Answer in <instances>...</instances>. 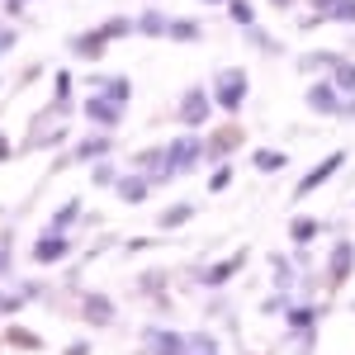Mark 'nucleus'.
Segmentation results:
<instances>
[{
	"mask_svg": "<svg viewBox=\"0 0 355 355\" xmlns=\"http://www.w3.org/2000/svg\"><path fill=\"white\" fill-rule=\"evenodd\" d=\"M199 166H204V137L194 133V128H185L180 137H171V142H166V171H162V185L180 180V175H194Z\"/></svg>",
	"mask_w": 355,
	"mask_h": 355,
	"instance_id": "obj_1",
	"label": "nucleus"
},
{
	"mask_svg": "<svg viewBox=\"0 0 355 355\" xmlns=\"http://www.w3.org/2000/svg\"><path fill=\"white\" fill-rule=\"evenodd\" d=\"M209 95H214V105L218 114H237L246 110V100H251V76H246V67H223L218 76L209 81Z\"/></svg>",
	"mask_w": 355,
	"mask_h": 355,
	"instance_id": "obj_2",
	"label": "nucleus"
},
{
	"mask_svg": "<svg viewBox=\"0 0 355 355\" xmlns=\"http://www.w3.org/2000/svg\"><path fill=\"white\" fill-rule=\"evenodd\" d=\"M214 114H218V105H214L209 85H185V90H180V100H175V123H180V128L204 133V123H209Z\"/></svg>",
	"mask_w": 355,
	"mask_h": 355,
	"instance_id": "obj_3",
	"label": "nucleus"
},
{
	"mask_svg": "<svg viewBox=\"0 0 355 355\" xmlns=\"http://www.w3.org/2000/svg\"><path fill=\"white\" fill-rule=\"evenodd\" d=\"M137 351L142 355H190V336L166 327V322H152V327H142V336H137Z\"/></svg>",
	"mask_w": 355,
	"mask_h": 355,
	"instance_id": "obj_4",
	"label": "nucleus"
},
{
	"mask_svg": "<svg viewBox=\"0 0 355 355\" xmlns=\"http://www.w3.org/2000/svg\"><path fill=\"white\" fill-rule=\"evenodd\" d=\"M303 105H308V114H318V119H341L346 95L336 90L331 76H318V81H308V90H303Z\"/></svg>",
	"mask_w": 355,
	"mask_h": 355,
	"instance_id": "obj_5",
	"label": "nucleus"
},
{
	"mask_svg": "<svg viewBox=\"0 0 355 355\" xmlns=\"http://www.w3.org/2000/svg\"><path fill=\"white\" fill-rule=\"evenodd\" d=\"M246 256L251 251H232V256H223V261H214V266H194V284L199 289H223L227 279H237V275L246 270Z\"/></svg>",
	"mask_w": 355,
	"mask_h": 355,
	"instance_id": "obj_6",
	"label": "nucleus"
},
{
	"mask_svg": "<svg viewBox=\"0 0 355 355\" xmlns=\"http://www.w3.org/2000/svg\"><path fill=\"white\" fill-rule=\"evenodd\" d=\"M105 157H114V133L95 128V133H85L81 142H71V152H67V157H57V166H67V162L95 166V162H105Z\"/></svg>",
	"mask_w": 355,
	"mask_h": 355,
	"instance_id": "obj_7",
	"label": "nucleus"
},
{
	"mask_svg": "<svg viewBox=\"0 0 355 355\" xmlns=\"http://www.w3.org/2000/svg\"><path fill=\"white\" fill-rule=\"evenodd\" d=\"M81 119L90 123V128H105V133H114V128L128 119V105H119V100H110V95H85Z\"/></svg>",
	"mask_w": 355,
	"mask_h": 355,
	"instance_id": "obj_8",
	"label": "nucleus"
},
{
	"mask_svg": "<svg viewBox=\"0 0 355 355\" xmlns=\"http://www.w3.org/2000/svg\"><path fill=\"white\" fill-rule=\"evenodd\" d=\"M71 256V232H53V227H43L33 246H28V261L33 266H62Z\"/></svg>",
	"mask_w": 355,
	"mask_h": 355,
	"instance_id": "obj_9",
	"label": "nucleus"
},
{
	"mask_svg": "<svg viewBox=\"0 0 355 355\" xmlns=\"http://www.w3.org/2000/svg\"><path fill=\"white\" fill-rule=\"evenodd\" d=\"M355 275V242L351 237H336V246H331V261H327V289H341L346 279Z\"/></svg>",
	"mask_w": 355,
	"mask_h": 355,
	"instance_id": "obj_10",
	"label": "nucleus"
},
{
	"mask_svg": "<svg viewBox=\"0 0 355 355\" xmlns=\"http://www.w3.org/2000/svg\"><path fill=\"white\" fill-rule=\"evenodd\" d=\"M85 90H90V95H110L119 105L133 100V81H128L123 71H90V76H85Z\"/></svg>",
	"mask_w": 355,
	"mask_h": 355,
	"instance_id": "obj_11",
	"label": "nucleus"
},
{
	"mask_svg": "<svg viewBox=\"0 0 355 355\" xmlns=\"http://www.w3.org/2000/svg\"><path fill=\"white\" fill-rule=\"evenodd\" d=\"M114 194H119V204H147L152 194H157V185H152V175L147 171H123L119 180H114Z\"/></svg>",
	"mask_w": 355,
	"mask_h": 355,
	"instance_id": "obj_12",
	"label": "nucleus"
},
{
	"mask_svg": "<svg viewBox=\"0 0 355 355\" xmlns=\"http://www.w3.org/2000/svg\"><path fill=\"white\" fill-rule=\"evenodd\" d=\"M341 166H346V152H327V157H322V162H318V166H313V171L299 180V185H294V199H308L313 190H322L331 175L341 171Z\"/></svg>",
	"mask_w": 355,
	"mask_h": 355,
	"instance_id": "obj_13",
	"label": "nucleus"
},
{
	"mask_svg": "<svg viewBox=\"0 0 355 355\" xmlns=\"http://www.w3.org/2000/svg\"><path fill=\"white\" fill-rule=\"evenodd\" d=\"M237 147H242V128H237V123H223V128H214V133L204 137V162L218 166V162H227Z\"/></svg>",
	"mask_w": 355,
	"mask_h": 355,
	"instance_id": "obj_14",
	"label": "nucleus"
},
{
	"mask_svg": "<svg viewBox=\"0 0 355 355\" xmlns=\"http://www.w3.org/2000/svg\"><path fill=\"white\" fill-rule=\"evenodd\" d=\"M67 53L81 57V62H100V57L110 53V38L100 33V24H95V28H81V33H71V38H67Z\"/></svg>",
	"mask_w": 355,
	"mask_h": 355,
	"instance_id": "obj_15",
	"label": "nucleus"
},
{
	"mask_svg": "<svg viewBox=\"0 0 355 355\" xmlns=\"http://www.w3.org/2000/svg\"><path fill=\"white\" fill-rule=\"evenodd\" d=\"M81 322H90V327H114L119 322V308H114L110 294H81Z\"/></svg>",
	"mask_w": 355,
	"mask_h": 355,
	"instance_id": "obj_16",
	"label": "nucleus"
},
{
	"mask_svg": "<svg viewBox=\"0 0 355 355\" xmlns=\"http://www.w3.org/2000/svg\"><path fill=\"white\" fill-rule=\"evenodd\" d=\"M341 57H346V53H336V48H308V53L299 57V71H303V76H327Z\"/></svg>",
	"mask_w": 355,
	"mask_h": 355,
	"instance_id": "obj_17",
	"label": "nucleus"
},
{
	"mask_svg": "<svg viewBox=\"0 0 355 355\" xmlns=\"http://www.w3.org/2000/svg\"><path fill=\"white\" fill-rule=\"evenodd\" d=\"M133 19H137V38H166V33H171V15L157 10V5L142 10V15H133Z\"/></svg>",
	"mask_w": 355,
	"mask_h": 355,
	"instance_id": "obj_18",
	"label": "nucleus"
},
{
	"mask_svg": "<svg viewBox=\"0 0 355 355\" xmlns=\"http://www.w3.org/2000/svg\"><path fill=\"white\" fill-rule=\"evenodd\" d=\"M289 331H299V336H308V331H318V308L313 303H289Z\"/></svg>",
	"mask_w": 355,
	"mask_h": 355,
	"instance_id": "obj_19",
	"label": "nucleus"
},
{
	"mask_svg": "<svg viewBox=\"0 0 355 355\" xmlns=\"http://www.w3.org/2000/svg\"><path fill=\"white\" fill-rule=\"evenodd\" d=\"M190 218H194V204H190V199H180V204H171V209H162V218H157V227H162V232H180V227H185Z\"/></svg>",
	"mask_w": 355,
	"mask_h": 355,
	"instance_id": "obj_20",
	"label": "nucleus"
},
{
	"mask_svg": "<svg viewBox=\"0 0 355 355\" xmlns=\"http://www.w3.org/2000/svg\"><path fill=\"white\" fill-rule=\"evenodd\" d=\"M251 166H256L261 175L284 171V166H289V152H279V147H256V152H251Z\"/></svg>",
	"mask_w": 355,
	"mask_h": 355,
	"instance_id": "obj_21",
	"label": "nucleus"
},
{
	"mask_svg": "<svg viewBox=\"0 0 355 355\" xmlns=\"http://www.w3.org/2000/svg\"><path fill=\"white\" fill-rule=\"evenodd\" d=\"M242 38H246V43H251V48H256V53H266V57H284V43H279L275 33H266V28H261V24H256V28H246Z\"/></svg>",
	"mask_w": 355,
	"mask_h": 355,
	"instance_id": "obj_22",
	"label": "nucleus"
},
{
	"mask_svg": "<svg viewBox=\"0 0 355 355\" xmlns=\"http://www.w3.org/2000/svg\"><path fill=\"white\" fill-rule=\"evenodd\" d=\"M171 43H204V24L199 19H175L171 15V33H166Z\"/></svg>",
	"mask_w": 355,
	"mask_h": 355,
	"instance_id": "obj_23",
	"label": "nucleus"
},
{
	"mask_svg": "<svg viewBox=\"0 0 355 355\" xmlns=\"http://www.w3.org/2000/svg\"><path fill=\"white\" fill-rule=\"evenodd\" d=\"M76 218H81V194H71V199H67V204L53 214V223H48V227H53V232H71V227H76Z\"/></svg>",
	"mask_w": 355,
	"mask_h": 355,
	"instance_id": "obj_24",
	"label": "nucleus"
},
{
	"mask_svg": "<svg viewBox=\"0 0 355 355\" xmlns=\"http://www.w3.org/2000/svg\"><path fill=\"white\" fill-rule=\"evenodd\" d=\"M223 10H227V19H232V24L242 28V33H246V28H256V24H261V19H256V5H251V0H227Z\"/></svg>",
	"mask_w": 355,
	"mask_h": 355,
	"instance_id": "obj_25",
	"label": "nucleus"
},
{
	"mask_svg": "<svg viewBox=\"0 0 355 355\" xmlns=\"http://www.w3.org/2000/svg\"><path fill=\"white\" fill-rule=\"evenodd\" d=\"M327 76L336 81V90H341V95H355V57L346 53V57H341V62L327 71Z\"/></svg>",
	"mask_w": 355,
	"mask_h": 355,
	"instance_id": "obj_26",
	"label": "nucleus"
},
{
	"mask_svg": "<svg viewBox=\"0 0 355 355\" xmlns=\"http://www.w3.org/2000/svg\"><path fill=\"white\" fill-rule=\"evenodd\" d=\"M318 232H322V223H318V218H294V223H289L294 246H313V242H318Z\"/></svg>",
	"mask_w": 355,
	"mask_h": 355,
	"instance_id": "obj_27",
	"label": "nucleus"
},
{
	"mask_svg": "<svg viewBox=\"0 0 355 355\" xmlns=\"http://www.w3.org/2000/svg\"><path fill=\"white\" fill-rule=\"evenodd\" d=\"M5 346H15V351H43V336L28 327H10L5 331Z\"/></svg>",
	"mask_w": 355,
	"mask_h": 355,
	"instance_id": "obj_28",
	"label": "nucleus"
},
{
	"mask_svg": "<svg viewBox=\"0 0 355 355\" xmlns=\"http://www.w3.org/2000/svg\"><path fill=\"white\" fill-rule=\"evenodd\" d=\"M119 175H123V171H119V166H114L110 157L90 166V185H95V190H114V180H119Z\"/></svg>",
	"mask_w": 355,
	"mask_h": 355,
	"instance_id": "obj_29",
	"label": "nucleus"
},
{
	"mask_svg": "<svg viewBox=\"0 0 355 355\" xmlns=\"http://www.w3.org/2000/svg\"><path fill=\"white\" fill-rule=\"evenodd\" d=\"M289 294H294V289H275L270 299H261V313H266V318H279V313H289Z\"/></svg>",
	"mask_w": 355,
	"mask_h": 355,
	"instance_id": "obj_30",
	"label": "nucleus"
},
{
	"mask_svg": "<svg viewBox=\"0 0 355 355\" xmlns=\"http://www.w3.org/2000/svg\"><path fill=\"white\" fill-rule=\"evenodd\" d=\"M237 180V171H232V162H218L214 166V175H209V194H223L227 185Z\"/></svg>",
	"mask_w": 355,
	"mask_h": 355,
	"instance_id": "obj_31",
	"label": "nucleus"
},
{
	"mask_svg": "<svg viewBox=\"0 0 355 355\" xmlns=\"http://www.w3.org/2000/svg\"><path fill=\"white\" fill-rule=\"evenodd\" d=\"M294 266H299V261L270 256V270H275V284H279V289H294Z\"/></svg>",
	"mask_w": 355,
	"mask_h": 355,
	"instance_id": "obj_32",
	"label": "nucleus"
},
{
	"mask_svg": "<svg viewBox=\"0 0 355 355\" xmlns=\"http://www.w3.org/2000/svg\"><path fill=\"white\" fill-rule=\"evenodd\" d=\"M15 43H19V28H15V19H5V24H0V57L15 53Z\"/></svg>",
	"mask_w": 355,
	"mask_h": 355,
	"instance_id": "obj_33",
	"label": "nucleus"
},
{
	"mask_svg": "<svg viewBox=\"0 0 355 355\" xmlns=\"http://www.w3.org/2000/svg\"><path fill=\"white\" fill-rule=\"evenodd\" d=\"M303 5H308L313 15H322V19H327V24H331V15H336V10H341L346 0H303Z\"/></svg>",
	"mask_w": 355,
	"mask_h": 355,
	"instance_id": "obj_34",
	"label": "nucleus"
},
{
	"mask_svg": "<svg viewBox=\"0 0 355 355\" xmlns=\"http://www.w3.org/2000/svg\"><path fill=\"white\" fill-rule=\"evenodd\" d=\"M190 351H218V336H214V331H194Z\"/></svg>",
	"mask_w": 355,
	"mask_h": 355,
	"instance_id": "obj_35",
	"label": "nucleus"
},
{
	"mask_svg": "<svg viewBox=\"0 0 355 355\" xmlns=\"http://www.w3.org/2000/svg\"><path fill=\"white\" fill-rule=\"evenodd\" d=\"M327 24V19H322V15H313V10H308V15H299V24L294 28H303V33H313V28H322Z\"/></svg>",
	"mask_w": 355,
	"mask_h": 355,
	"instance_id": "obj_36",
	"label": "nucleus"
},
{
	"mask_svg": "<svg viewBox=\"0 0 355 355\" xmlns=\"http://www.w3.org/2000/svg\"><path fill=\"white\" fill-rule=\"evenodd\" d=\"M15 275V261H10V242H5V251H0V279H10Z\"/></svg>",
	"mask_w": 355,
	"mask_h": 355,
	"instance_id": "obj_37",
	"label": "nucleus"
},
{
	"mask_svg": "<svg viewBox=\"0 0 355 355\" xmlns=\"http://www.w3.org/2000/svg\"><path fill=\"white\" fill-rule=\"evenodd\" d=\"M62 355H90V341H85V336H81V341H67V351H62Z\"/></svg>",
	"mask_w": 355,
	"mask_h": 355,
	"instance_id": "obj_38",
	"label": "nucleus"
},
{
	"mask_svg": "<svg viewBox=\"0 0 355 355\" xmlns=\"http://www.w3.org/2000/svg\"><path fill=\"white\" fill-rule=\"evenodd\" d=\"M266 5H270V10H279V15H289V10H294V5H303V0H266Z\"/></svg>",
	"mask_w": 355,
	"mask_h": 355,
	"instance_id": "obj_39",
	"label": "nucleus"
},
{
	"mask_svg": "<svg viewBox=\"0 0 355 355\" xmlns=\"http://www.w3.org/2000/svg\"><path fill=\"white\" fill-rule=\"evenodd\" d=\"M341 119H346V123H355V95H346V105H341Z\"/></svg>",
	"mask_w": 355,
	"mask_h": 355,
	"instance_id": "obj_40",
	"label": "nucleus"
},
{
	"mask_svg": "<svg viewBox=\"0 0 355 355\" xmlns=\"http://www.w3.org/2000/svg\"><path fill=\"white\" fill-rule=\"evenodd\" d=\"M10 157H15V147H10V137L0 133V162H10Z\"/></svg>",
	"mask_w": 355,
	"mask_h": 355,
	"instance_id": "obj_41",
	"label": "nucleus"
},
{
	"mask_svg": "<svg viewBox=\"0 0 355 355\" xmlns=\"http://www.w3.org/2000/svg\"><path fill=\"white\" fill-rule=\"evenodd\" d=\"M199 5H227V0H199Z\"/></svg>",
	"mask_w": 355,
	"mask_h": 355,
	"instance_id": "obj_42",
	"label": "nucleus"
},
{
	"mask_svg": "<svg viewBox=\"0 0 355 355\" xmlns=\"http://www.w3.org/2000/svg\"><path fill=\"white\" fill-rule=\"evenodd\" d=\"M190 355H223V351H190Z\"/></svg>",
	"mask_w": 355,
	"mask_h": 355,
	"instance_id": "obj_43",
	"label": "nucleus"
},
{
	"mask_svg": "<svg viewBox=\"0 0 355 355\" xmlns=\"http://www.w3.org/2000/svg\"><path fill=\"white\" fill-rule=\"evenodd\" d=\"M346 48H355V33H351V38H346Z\"/></svg>",
	"mask_w": 355,
	"mask_h": 355,
	"instance_id": "obj_44",
	"label": "nucleus"
},
{
	"mask_svg": "<svg viewBox=\"0 0 355 355\" xmlns=\"http://www.w3.org/2000/svg\"><path fill=\"white\" fill-rule=\"evenodd\" d=\"M351 313H355V303H351Z\"/></svg>",
	"mask_w": 355,
	"mask_h": 355,
	"instance_id": "obj_45",
	"label": "nucleus"
}]
</instances>
